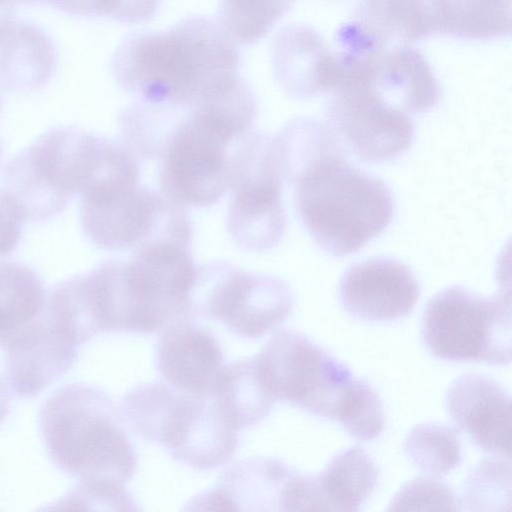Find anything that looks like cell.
Returning <instances> with one entry per match:
<instances>
[{
	"label": "cell",
	"instance_id": "9",
	"mask_svg": "<svg viewBox=\"0 0 512 512\" xmlns=\"http://www.w3.org/2000/svg\"><path fill=\"white\" fill-rule=\"evenodd\" d=\"M293 303L282 279L216 262L203 287L201 312L205 320H222L236 335L255 339L279 326Z\"/></svg>",
	"mask_w": 512,
	"mask_h": 512
},
{
	"label": "cell",
	"instance_id": "11",
	"mask_svg": "<svg viewBox=\"0 0 512 512\" xmlns=\"http://www.w3.org/2000/svg\"><path fill=\"white\" fill-rule=\"evenodd\" d=\"M327 118L337 140L366 161L392 160L413 141L409 115L359 85H344L333 91Z\"/></svg>",
	"mask_w": 512,
	"mask_h": 512
},
{
	"label": "cell",
	"instance_id": "8",
	"mask_svg": "<svg viewBox=\"0 0 512 512\" xmlns=\"http://www.w3.org/2000/svg\"><path fill=\"white\" fill-rule=\"evenodd\" d=\"M231 190L227 228L234 242L253 252L275 247L286 228L275 138L253 129L248 132Z\"/></svg>",
	"mask_w": 512,
	"mask_h": 512
},
{
	"label": "cell",
	"instance_id": "36",
	"mask_svg": "<svg viewBox=\"0 0 512 512\" xmlns=\"http://www.w3.org/2000/svg\"><path fill=\"white\" fill-rule=\"evenodd\" d=\"M1 90H2V88L0 87V109H1V106H2V93H1Z\"/></svg>",
	"mask_w": 512,
	"mask_h": 512
},
{
	"label": "cell",
	"instance_id": "16",
	"mask_svg": "<svg viewBox=\"0 0 512 512\" xmlns=\"http://www.w3.org/2000/svg\"><path fill=\"white\" fill-rule=\"evenodd\" d=\"M238 432L222 415L213 394L185 395L171 422L166 449L197 470H213L229 462L238 447Z\"/></svg>",
	"mask_w": 512,
	"mask_h": 512
},
{
	"label": "cell",
	"instance_id": "6",
	"mask_svg": "<svg viewBox=\"0 0 512 512\" xmlns=\"http://www.w3.org/2000/svg\"><path fill=\"white\" fill-rule=\"evenodd\" d=\"M421 337L428 351L441 360L508 364L510 296L484 297L462 286L445 288L426 305Z\"/></svg>",
	"mask_w": 512,
	"mask_h": 512
},
{
	"label": "cell",
	"instance_id": "3",
	"mask_svg": "<svg viewBox=\"0 0 512 512\" xmlns=\"http://www.w3.org/2000/svg\"><path fill=\"white\" fill-rule=\"evenodd\" d=\"M336 138L287 171L294 185L299 217L326 253L343 257L357 252L391 222L394 201L379 179L351 165Z\"/></svg>",
	"mask_w": 512,
	"mask_h": 512
},
{
	"label": "cell",
	"instance_id": "14",
	"mask_svg": "<svg viewBox=\"0 0 512 512\" xmlns=\"http://www.w3.org/2000/svg\"><path fill=\"white\" fill-rule=\"evenodd\" d=\"M224 354L216 336L190 319L166 324L156 343L160 376L174 390L190 396L212 394Z\"/></svg>",
	"mask_w": 512,
	"mask_h": 512
},
{
	"label": "cell",
	"instance_id": "37",
	"mask_svg": "<svg viewBox=\"0 0 512 512\" xmlns=\"http://www.w3.org/2000/svg\"><path fill=\"white\" fill-rule=\"evenodd\" d=\"M0 157H1V148H0Z\"/></svg>",
	"mask_w": 512,
	"mask_h": 512
},
{
	"label": "cell",
	"instance_id": "30",
	"mask_svg": "<svg viewBox=\"0 0 512 512\" xmlns=\"http://www.w3.org/2000/svg\"><path fill=\"white\" fill-rule=\"evenodd\" d=\"M63 502L73 509L138 510L125 486L112 487L77 482Z\"/></svg>",
	"mask_w": 512,
	"mask_h": 512
},
{
	"label": "cell",
	"instance_id": "19",
	"mask_svg": "<svg viewBox=\"0 0 512 512\" xmlns=\"http://www.w3.org/2000/svg\"><path fill=\"white\" fill-rule=\"evenodd\" d=\"M51 38L37 25L14 21L0 39V87L30 93L45 86L56 69Z\"/></svg>",
	"mask_w": 512,
	"mask_h": 512
},
{
	"label": "cell",
	"instance_id": "18",
	"mask_svg": "<svg viewBox=\"0 0 512 512\" xmlns=\"http://www.w3.org/2000/svg\"><path fill=\"white\" fill-rule=\"evenodd\" d=\"M272 59L279 84L291 96L312 97L333 91L339 84L337 52L325 46L321 36L308 25H289L279 31Z\"/></svg>",
	"mask_w": 512,
	"mask_h": 512
},
{
	"label": "cell",
	"instance_id": "17",
	"mask_svg": "<svg viewBox=\"0 0 512 512\" xmlns=\"http://www.w3.org/2000/svg\"><path fill=\"white\" fill-rule=\"evenodd\" d=\"M291 466L273 458H251L224 471L217 485L190 501V510L284 511Z\"/></svg>",
	"mask_w": 512,
	"mask_h": 512
},
{
	"label": "cell",
	"instance_id": "5",
	"mask_svg": "<svg viewBox=\"0 0 512 512\" xmlns=\"http://www.w3.org/2000/svg\"><path fill=\"white\" fill-rule=\"evenodd\" d=\"M81 225L98 247L134 250L151 241H187L192 225L184 205L139 180H121L81 193Z\"/></svg>",
	"mask_w": 512,
	"mask_h": 512
},
{
	"label": "cell",
	"instance_id": "13",
	"mask_svg": "<svg viewBox=\"0 0 512 512\" xmlns=\"http://www.w3.org/2000/svg\"><path fill=\"white\" fill-rule=\"evenodd\" d=\"M78 345L43 312L3 346L5 381L20 398H33L67 373Z\"/></svg>",
	"mask_w": 512,
	"mask_h": 512
},
{
	"label": "cell",
	"instance_id": "4",
	"mask_svg": "<svg viewBox=\"0 0 512 512\" xmlns=\"http://www.w3.org/2000/svg\"><path fill=\"white\" fill-rule=\"evenodd\" d=\"M119 406L102 389L85 383L59 387L41 404L40 434L51 462L91 485L125 486L137 454Z\"/></svg>",
	"mask_w": 512,
	"mask_h": 512
},
{
	"label": "cell",
	"instance_id": "15",
	"mask_svg": "<svg viewBox=\"0 0 512 512\" xmlns=\"http://www.w3.org/2000/svg\"><path fill=\"white\" fill-rule=\"evenodd\" d=\"M445 406L477 447L510 458L511 398L495 380L478 373L461 375L447 389Z\"/></svg>",
	"mask_w": 512,
	"mask_h": 512
},
{
	"label": "cell",
	"instance_id": "12",
	"mask_svg": "<svg viewBox=\"0 0 512 512\" xmlns=\"http://www.w3.org/2000/svg\"><path fill=\"white\" fill-rule=\"evenodd\" d=\"M420 296L419 284L402 262L375 257L350 266L339 282V300L353 317L370 322L407 316Z\"/></svg>",
	"mask_w": 512,
	"mask_h": 512
},
{
	"label": "cell",
	"instance_id": "25",
	"mask_svg": "<svg viewBox=\"0 0 512 512\" xmlns=\"http://www.w3.org/2000/svg\"><path fill=\"white\" fill-rule=\"evenodd\" d=\"M403 449L419 470L434 477L446 475L462 460L457 434L451 427L438 423L414 426L404 440Z\"/></svg>",
	"mask_w": 512,
	"mask_h": 512
},
{
	"label": "cell",
	"instance_id": "29",
	"mask_svg": "<svg viewBox=\"0 0 512 512\" xmlns=\"http://www.w3.org/2000/svg\"><path fill=\"white\" fill-rule=\"evenodd\" d=\"M461 501L445 482L434 477H417L398 491L389 510L460 511Z\"/></svg>",
	"mask_w": 512,
	"mask_h": 512
},
{
	"label": "cell",
	"instance_id": "26",
	"mask_svg": "<svg viewBox=\"0 0 512 512\" xmlns=\"http://www.w3.org/2000/svg\"><path fill=\"white\" fill-rule=\"evenodd\" d=\"M296 0H220L219 24L239 44L263 38Z\"/></svg>",
	"mask_w": 512,
	"mask_h": 512
},
{
	"label": "cell",
	"instance_id": "27",
	"mask_svg": "<svg viewBox=\"0 0 512 512\" xmlns=\"http://www.w3.org/2000/svg\"><path fill=\"white\" fill-rule=\"evenodd\" d=\"M464 503L473 511H504L511 504L510 458L483 459L464 484Z\"/></svg>",
	"mask_w": 512,
	"mask_h": 512
},
{
	"label": "cell",
	"instance_id": "1",
	"mask_svg": "<svg viewBox=\"0 0 512 512\" xmlns=\"http://www.w3.org/2000/svg\"><path fill=\"white\" fill-rule=\"evenodd\" d=\"M239 65L235 42L205 17L187 18L161 32L131 34L111 63L116 82L137 100L183 108L232 83Z\"/></svg>",
	"mask_w": 512,
	"mask_h": 512
},
{
	"label": "cell",
	"instance_id": "31",
	"mask_svg": "<svg viewBox=\"0 0 512 512\" xmlns=\"http://www.w3.org/2000/svg\"><path fill=\"white\" fill-rule=\"evenodd\" d=\"M23 221L25 219L14 201L4 189L0 190V258L18 245Z\"/></svg>",
	"mask_w": 512,
	"mask_h": 512
},
{
	"label": "cell",
	"instance_id": "24",
	"mask_svg": "<svg viewBox=\"0 0 512 512\" xmlns=\"http://www.w3.org/2000/svg\"><path fill=\"white\" fill-rule=\"evenodd\" d=\"M46 296L44 282L32 268L0 263V346L43 312Z\"/></svg>",
	"mask_w": 512,
	"mask_h": 512
},
{
	"label": "cell",
	"instance_id": "7",
	"mask_svg": "<svg viewBox=\"0 0 512 512\" xmlns=\"http://www.w3.org/2000/svg\"><path fill=\"white\" fill-rule=\"evenodd\" d=\"M254 356L276 400L332 420L355 379L346 365L293 330L277 331Z\"/></svg>",
	"mask_w": 512,
	"mask_h": 512
},
{
	"label": "cell",
	"instance_id": "32",
	"mask_svg": "<svg viewBox=\"0 0 512 512\" xmlns=\"http://www.w3.org/2000/svg\"><path fill=\"white\" fill-rule=\"evenodd\" d=\"M160 0H109L106 16L121 23H140L152 18Z\"/></svg>",
	"mask_w": 512,
	"mask_h": 512
},
{
	"label": "cell",
	"instance_id": "35",
	"mask_svg": "<svg viewBox=\"0 0 512 512\" xmlns=\"http://www.w3.org/2000/svg\"><path fill=\"white\" fill-rule=\"evenodd\" d=\"M11 407L9 390L4 381L0 377V424L7 418Z\"/></svg>",
	"mask_w": 512,
	"mask_h": 512
},
{
	"label": "cell",
	"instance_id": "22",
	"mask_svg": "<svg viewBox=\"0 0 512 512\" xmlns=\"http://www.w3.org/2000/svg\"><path fill=\"white\" fill-rule=\"evenodd\" d=\"M315 478L325 511H358L373 493L378 471L365 450L352 447L335 455Z\"/></svg>",
	"mask_w": 512,
	"mask_h": 512
},
{
	"label": "cell",
	"instance_id": "21",
	"mask_svg": "<svg viewBox=\"0 0 512 512\" xmlns=\"http://www.w3.org/2000/svg\"><path fill=\"white\" fill-rule=\"evenodd\" d=\"M355 22L381 43L408 45L434 34L433 0H357Z\"/></svg>",
	"mask_w": 512,
	"mask_h": 512
},
{
	"label": "cell",
	"instance_id": "10",
	"mask_svg": "<svg viewBox=\"0 0 512 512\" xmlns=\"http://www.w3.org/2000/svg\"><path fill=\"white\" fill-rule=\"evenodd\" d=\"M343 69L338 87L363 86L409 116L429 111L440 98L439 85L426 59L408 45L374 44L349 53Z\"/></svg>",
	"mask_w": 512,
	"mask_h": 512
},
{
	"label": "cell",
	"instance_id": "20",
	"mask_svg": "<svg viewBox=\"0 0 512 512\" xmlns=\"http://www.w3.org/2000/svg\"><path fill=\"white\" fill-rule=\"evenodd\" d=\"M212 394L237 432L264 419L277 401L262 380L254 355L223 366Z\"/></svg>",
	"mask_w": 512,
	"mask_h": 512
},
{
	"label": "cell",
	"instance_id": "33",
	"mask_svg": "<svg viewBox=\"0 0 512 512\" xmlns=\"http://www.w3.org/2000/svg\"><path fill=\"white\" fill-rule=\"evenodd\" d=\"M109 0H18L26 4H48L75 16H105Z\"/></svg>",
	"mask_w": 512,
	"mask_h": 512
},
{
	"label": "cell",
	"instance_id": "23",
	"mask_svg": "<svg viewBox=\"0 0 512 512\" xmlns=\"http://www.w3.org/2000/svg\"><path fill=\"white\" fill-rule=\"evenodd\" d=\"M434 33L492 39L511 32V0H433Z\"/></svg>",
	"mask_w": 512,
	"mask_h": 512
},
{
	"label": "cell",
	"instance_id": "34",
	"mask_svg": "<svg viewBox=\"0 0 512 512\" xmlns=\"http://www.w3.org/2000/svg\"><path fill=\"white\" fill-rule=\"evenodd\" d=\"M18 0H0V37L14 22V6Z\"/></svg>",
	"mask_w": 512,
	"mask_h": 512
},
{
	"label": "cell",
	"instance_id": "2",
	"mask_svg": "<svg viewBox=\"0 0 512 512\" xmlns=\"http://www.w3.org/2000/svg\"><path fill=\"white\" fill-rule=\"evenodd\" d=\"M256 115L255 96L243 86L185 108L157 157L162 192L183 205L216 203L235 183L242 140Z\"/></svg>",
	"mask_w": 512,
	"mask_h": 512
},
{
	"label": "cell",
	"instance_id": "28",
	"mask_svg": "<svg viewBox=\"0 0 512 512\" xmlns=\"http://www.w3.org/2000/svg\"><path fill=\"white\" fill-rule=\"evenodd\" d=\"M335 420L351 436L363 441L377 438L385 425L379 396L367 382L356 378Z\"/></svg>",
	"mask_w": 512,
	"mask_h": 512
}]
</instances>
